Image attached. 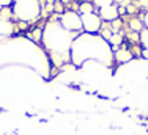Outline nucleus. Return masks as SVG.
<instances>
[{"label": "nucleus", "mask_w": 148, "mask_h": 135, "mask_svg": "<svg viewBox=\"0 0 148 135\" xmlns=\"http://www.w3.org/2000/svg\"><path fill=\"white\" fill-rule=\"evenodd\" d=\"M58 22L65 30L71 31V33H79L82 30V19H80V14L76 11H63L58 16Z\"/></svg>", "instance_id": "obj_4"}, {"label": "nucleus", "mask_w": 148, "mask_h": 135, "mask_svg": "<svg viewBox=\"0 0 148 135\" xmlns=\"http://www.w3.org/2000/svg\"><path fill=\"white\" fill-rule=\"evenodd\" d=\"M101 60L104 65L114 60V54H112V47L106 40L96 35L84 33L74 38L73 46H71V60L74 65H82L85 60Z\"/></svg>", "instance_id": "obj_1"}, {"label": "nucleus", "mask_w": 148, "mask_h": 135, "mask_svg": "<svg viewBox=\"0 0 148 135\" xmlns=\"http://www.w3.org/2000/svg\"><path fill=\"white\" fill-rule=\"evenodd\" d=\"M139 6H140V8L148 10V0H139Z\"/></svg>", "instance_id": "obj_18"}, {"label": "nucleus", "mask_w": 148, "mask_h": 135, "mask_svg": "<svg viewBox=\"0 0 148 135\" xmlns=\"http://www.w3.org/2000/svg\"><path fill=\"white\" fill-rule=\"evenodd\" d=\"M14 31V24L11 20H3L0 19V40L3 38H8L10 35Z\"/></svg>", "instance_id": "obj_8"}, {"label": "nucleus", "mask_w": 148, "mask_h": 135, "mask_svg": "<svg viewBox=\"0 0 148 135\" xmlns=\"http://www.w3.org/2000/svg\"><path fill=\"white\" fill-rule=\"evenodd\" d=\"M132 58H134V54L131 49H128V47H118L114 52V60L117 63H128Z\"/></svg>", "instance_id": "obj_7"}, {"label": "nucleus", "mask_w": 148, "mask_h": 135, "mask_svg": "<svg viewBox=\"0 0 148 135\" xmlns=\"http://www.w3.org/2000/svg\"><path fill=\"white\" fill-rule=\"evenodd\" d=\"M13 3V0H0V8H3V6H10Z\"/></svg>", "instance_id": "obj_17"}, {"label": "nucleus", "mask_w": 148, "mask_h": 135, "mask_svg": "<svg viewBox=\"0 0 148 135\" xmlns=\"http://www.w3.org/2000/svg\"><path fill=\"white\" fill-rule=\"evenodd\" d=\"M118 14H126V6H118Z\"/></svg>", "instance_id": "obj_19"}, {"label": "nucleus", "mask_w": 148, "mask_h": 135, "mask_svg": "<svg viewBox=\"0 0 148 135\" xmlns=\"http://www.w3.org/2000/svg\"><path fill=\"white\" fill-rule=\"evenodd\" d=\"M13 16L17 20L27 24L36 20L41 14V3L40 0H13Z\"/></svg>", "instance_id": "obj_3"}, {"label": "nucleus", "mask_w": 148, "mask_h": 135, "mask_svg": "<svg viewBox=\"0 0 148 135\" xmlns=\"http://www.w3.org/2000/svg\"><path fill=\"white\" fill-rule=\"evenodd\" d=\"M29 38L33 41H36V42H40L41 38H43V28H33V31L29 35Z\"/></svg>", "instance_id": "obj_14"}, {"label": "nucleus", "mask_w": 148, "mask_h": 135, "mask_svg": "<svg viewBox=\"0 0 148 135\" xmlns=\"http://www.w3.org/2000/svg\"><path fill=\"white\" fill-rule=\"evenodd\" d=\"M88 13H95V5L90 2H82L79 5V14H88Z\"/></svg>", "instance_id": "obj_12"}, {"label": "nucleus", "mask_w": 148, "mask_h": 135, "mask_svg": "<svg viewBox=\"0 0 148 135\" xmlns=\"http://www.w3.org/2000/svg\"><path fill=\"white\" fill-rule=\"evenodd\" d=\"M140 44H142V57L148 60V28L140 31Z\"/></svg>", "instance_id": "obj_10"}, {"label": "nucleus", "mask_w": 148, "mask_h": 135, "mask_svg": "<svg viewBox=\"0 0 148 135\" xmlns=\"http://www.w3.org/2000/svg\"><path fill=\"white\" fill-rule=\"evenodd\" d=\"M80 19H82V30H85V33L96 35L98 31H101L103 20H101L99 14H96V13L80 14Z\"/></svg>", "instance_id": "obj_5"}, {"label": "nucleus", "mask_w": 148, "mask_h": 135, "mask_svg": "<svg viewBox=\"0 0 148 135\" xmlns=\"http://www.w3.org/2000/svg\"><path fill=\"white\" fill-rule=\"evenodd\" d=\"M114 2H117V3H120V5H123V0H114Z\"/></svg>", "instance_id": "obj_20"}, {"label": "nucleus", "mask_w": 148, "mask_h": 135, "mask_svg": "<svg viewBox=\"0 0 148 135\" xmlns=\"http://www.w3.org/2000/svg\"><path fill=\"white\" fill-rule=\"evenodd\" d=\"M11 17H14V16H13L11 6H3V8H0V19H3V20H11Z\"/></svg>", "instance_id": "obj_13"}, {"label": "nucleus", "mask_w": 148, "mask_h": 135, "mask_svg": "<svg viewBox=\"0 0 148 135\" xmlns=\"http://www.w3.org/2000/svg\"><path fill=\"white\" fill-rule=\"evenodd\" d=\"M93 5L98 8H104V6L114 5V0H93Z\"/></svg>", "instance_id": "obj_15"}, {"label": "nucleus", "mask_w": 148, "mask_h": 135, "mask_svg": "<svg viewBox=\"0 0 148 135\" xmlns=\"http://www.w3.org/2000/svg\"><path fill=\"white\" fill-rule=\"evenodd\" d=\"M98 14H99L101 20H106V22H114V20L120 19L117 5H109V6H104V8H99Z\"/></svg>", "instance_id": "obj_6"}, {"label": "nucleus", "mask_w": 148, "mask_h": 135, "mask_svg": "<svg viewBox=\"0 0 148 135\" xmlns=\"http://www.w3.org/2000/svg\"><path fill=\"white\" fill-rule=\"evenodd\" d=\"M142 22H143V27L148 28V10L145 11V14H143V17H142Z\"/></svg>", "instance_id": "obj_16"}, {"label": "nucleus", "mask_w": 148, "mask_h": 135, "mask_svg": "<svg viewBox=\"0 0 148 135\" xmlns=\"http://www.w3.org/2000/svg\"><path fill=\"white\" fill-rule=\"evenodd\" d=\"M143 22L142 19H137V17H132L131 20H129V30L131 31H136V33H140V31L143 30Z\"/></svg>", "instance_id": "obj_11"}, {"label": "nucleus", "mask_w": 148, "mask_h": 135, "mask_svg": "<svg viewBox=\"0 0 148 135\" xmlns=\"http://www.w3.org/2000/svg\"><path fill=\"white\" fill-rule=\"evenodd\" d=\"M123 40H125V36H123V33L120 31V33H112V36H110V40H109L107 42L110 44V47H112V50H117L118 47H121V42Z\"/></svg>", "instance_id": "obj_9"}, {"label": "nucleus", "mask_w": 148, "mask_h": 135, "mask_svg": "<svg viewBox=\"0 0 148 135\" xmlns=\"http://www.w3.org/2000/svg\"><path fill=\"white\" fill-rule=\"evenodd\" d=\"M74 35L65 30L58 20H49L43 28L41 42L44 44L46 50L51 55V60L55 65H63L71 58V46L74 41Z\"/></svg>", "instance_id": "obj_2"}]
</instances>
